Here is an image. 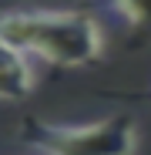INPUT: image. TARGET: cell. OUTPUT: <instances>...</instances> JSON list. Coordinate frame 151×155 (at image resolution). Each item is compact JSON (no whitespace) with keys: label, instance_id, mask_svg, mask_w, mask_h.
I'll list each match as a JSON object with an SVG mask.
<instances>
[{"label":"cell","instance_id":"1","mask_svg":"<svg viewBox=\"0 0 151 155\" xmlns=\"http://www.w3.org/2000/svg\"><path fill=\"white\" fill-rule=\"evenodd\" d=\"M0 44H7L30 61L57 68L94 64L104 51L97 20L81 10H14L0 14Z\"/></svg>","mask_w":151,"mask_h":155},{"label":"cell","instance_id":"4","mask_svg":"<svg viewBox=\"0 0 151 155\" xmlns=\"http://www.w3.org/2000/svg\"><path fill=\"white\" fill-rule=\"evenodd\" d=\"M108 10L118 14L131 31L151 34V0H104Z\"/></svg>","mask_w":151,"mask_h":155},{"label":"cell","instance_id":"3","mask_svg":"<svg viewBox=\"0 0 151 155\" xmlns=\"http://www.w3.org/2000/svg\"><path fill=\"white\" fill-rule=\"evenodd\" d=\"M34 88H37L34 61L7 44H0V101H20Z\"/></svg>","mask_w":151,"mask_h":155},{"label":"cell","instance_id":"2","mask_svg":"<svg viewBox=\"0 0 151 155\" xmlns=\"http://www.w3.org/2000/svg\"><path fill=\"white\" fill-rule=\"evenodd\" d=\"M27 145L37 155H134L138 125L128 115L91 125H30Z\"/></svg>","mask_w":151,"mask_h":155}]
</instances>
